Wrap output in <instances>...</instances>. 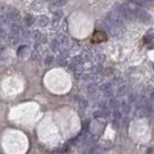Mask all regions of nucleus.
<instances>
[{
  "label": "nucleus",
  "instance_id": "1",
  "mask_svg": "<svg viewBox=\"0 0 154 154\" xmlns=\"http://www.w3.org/2000/svg\"><path fill=\"white\" fill-rule=\"evenodd\" d=\"M113 12L117 13L122 19H127V21H131L134 18L132 16V9L130 8L129 5H125V4H121V3H116L113 5Z\"/></svg>",
  "mask_w": 154,
  "mask_h": 154
},
{
  "label": "nucleus",
  "instance_id": "2",
  "mask_svg": "<svg viewBox=\"0 0 154 154\" xmlns=\"http://www.w3.org/2000/svg\"><path fill=\"white\" fill-rule=\"evenodd\" d=\"M105 21L114 28L121 30V28L125 27V22H123V19L114 12H108L107 13L105 14Z\"/></svg>",
  "mask_w": 154,
  "mask_h": 154
},
{
  "label": "nucleus",
  "instance_id": "3",
  "mask_svg": "<svg viewBox=\"0 0 154 154\" xmlns=\"http://www.w3.org/2000/svg\"><path fill=\"white\" fill-rule=\"evenodd\" d=\"M132 16L141 23H150V21H152V17H150L149 13L144 11L143 8H139V6L132 8Z\"/></svg>",
  "mask_w": 154,
  "mask_h": 154
},
{
  "label": "nucleus",
  "instance_id": "4",
  "mask_svg": "<svg viewBox=\"0 0 154 154\" xmlns=\"http://www.w3.org/2000/svg\"><path fill=\"white\" fill-rule=\"evenodd\" d=\"M104 126L105 123L102 121V119H94V121L90 123V132H91V135H99V134L103 132V130H104Z\"/></svg>",
  "mask_w": 154,
  "mask_h": 154
},
{
  "label": "nucleus",
  "instance_id": "5",
  "mask_svg": "<svg viewBox=\"0 0 154 154\" xmlns=\"http://www.w3.org/2000/svg\"><path fill=\"white\" fill-rule=\"evenodd\" d=\"M127 93H129V86L122 85V86H119V88H118V90H117V96H118V98H121V96L126 95Z\"/></svg>",
  "mask_w": 154,
  "mask_h": 154
},
{
  "label": "nucleus",
  "instance_id": "6",
  "mask_svg": "<svg viewBox=\"0 0 154 154\" xmlns=\"http://www.w3.org/2000/svg\"><path fill=\"white\" fill-rule=\"evenodd\" d=\"M121 107H122V113H125V114H129V113H131V105H130V103L127 102H122L121 103Z\"/></svg>",
  "mask_w": 154,
  "mask_h": 154
},
{
  "label": "nucleus",
  "instance_id": "7",
  "mask_svg": "<svg viewBox=\"0 0 154 154\" xmlns=\"http://www.w3.org/2000/svg\"><path fill=\"white\" fill-rule=\"evenodd\" d=\"M37 23H39V26H41V27H45V26L49 25V18L46 16H40Z\"/></svg>",
  "mask_w": 154,
  "mask_h": 154
},
{
  "label": "nucleus",
  "instance_id": "8",
  "mask_svg": "<svg viewBox=\"0 0 154 154\" xmlns=\"http://www.w3.org/2000/svg\"><path fill=\"white\" fill-rule=\"evenodd\" d=\"M78 107H80V109H86L88 108V105H89V103H88V100H86L85 98H78Z\"/></svg>",
  "mask_w": 154,
  "mask_h": 154
},
{
  "label": "nucleus",
  "instance_id": "9",
  "mask_svg": "<svg viewBox=\"0 0 154 154\" xmlns=\"http://www.w3.org/2000/svg\"><path fill=\"white\" fill-rule=\"evenodd\" d=\"M122 114H123V113L121 112V110H118V109H116V110H113V112H112V116H113V118H114V121H121Z\"/></svg>",
  "mask_w": 154,
  "mask_h": 154
},
{
  "label": "nucleus",
  "instance_id": "10",
  "mask_svg": "<svg viewBox=\"0 0 154 154\" xmlns=\"http://www.w3.org/2000/svg\"><path fill=\"white\" fill-rule=\"evenodd\" d=\"M109 108H113V109H118V107L119 105H121V104H119V102H118V100H116V99H110L109 100Z\"/></svg>",
  "mask_w": 154,
  "mask_h": 154
},
{
  "label": "nucleus",
  "instance_id": "11",
  "mask_svg": "<svg viewBox=\"0 0 154 154\" xmlns=\"http://www.w3.org/2000/svg\"><path fill=\"white\" fill-rule=\"evenodd\" d=\"M11 30H12V33H13V35H16V36H18L19 32H21V27H19V26L17 25V23H13L12 27H11Z\"/></svg>",
  "mask_w": 154,
  "mask_h": 154
},
{
  "label": "nucleus",
  "instance_id": "12",
  "mask_svg": "<svg viewBox=\"0 0 154 154\" xmlns=\"http://www.w3.org/2000/svg\"><path fill=\"white\" fill-rule=\"evenodd\" d=\"M25 23H26V26H27V27H28V26H32L33 25V23H35V18H33V17L32 16H26V18H25Z\"/></svg>",
  "mask_w": 154,
  "mask_h": 154
},
{
  "label": "nucleus",
  "instance_id": "13",
  "mask_svg": "<svg viewBox=\"0 0 154 154\" xmlns=\"http://www.w3.org/2000/svg\"><path fill=\"white\" fill-rule=\"evenodd\" d=\"M67 3V0H53L52 1V4L57 6V8H61V6H63Z\"/></svg>",
  "mask_w": 154,
  "mask_h": 154
},
{
  "label": "nucleus",
  "instance_id": "14",
  "mask_svg": "<svg viewBox=\"0 0 154 154\" xmlns=\"http://www.w3.org/2000/svg\"><path fill=\"white\" fill-rule=\"evenodd\" d=\"M129 1H131L132 4L138 5L139 8H141V6H148V5H146V3L144 1V0H129Z\"/></svg>",
  "mask_w": 154,
  "mask_h": 154
},
{
  "label": "nucleus",
  "instance_id": "15",
  "mask_svg": "<svg viewBox=\"0 0 154 154\" xmlns=\"http://www.w3.org/2000/svg\"><path fill=\"white\" fill-rule=\"evenodd\" d=\"M59 46H61V42L58 41V39H54L52 41V50H59Z\"/></svg>",
  "mask_w": 154,
  "mask_h": 154
},
{
  "label": "nucleus",
  "instance_id": "16",
  "mask_svg": "<svg viewBox=\"0 0 154 154\" xmlns=\"http://www.w3.org/2000/svg\"><path fill=\"white\" fill-rule=\"evenodd\" d=\"M109 89H112V83L110 82H105L100 86V91H103V93H105L107 90H109Z\"/></svg>",
  "mask_w": 154,
  "mask_h": 154
},
{
  "label": "nucleus",
  "instance_id": "17",
  "mask_svg": "<svg viewBox=\"0 0 154 154\" xmlns=\"http://www.w3.org/2000/svg\"><path fill=\"white\" fill-rule=\"evenodd\" d=\"M93 117H94L95 119H102L103 117H104V114H103L102 110H95V112L93 113Z\"/></svg>",
  "mask_w": 154,
  "mask_h": 154
},
{
  "label": "nucleus",
  "instance_id": "18",
  "mask_svg": "<svg viewBox=\"0 0 154 154\" xmlns=\"http://www.w3.org/2000/svg\"><path fill=\"white\" fill-rule=\"evenodd\" d=\"M58 41L61 42V45H67L68 44V37L64 36V35H62V36H59L58 37Z\"/></svg>",
  "mask_w": 154,
  "mask_h": 154
},
{
  "label": "nucleus",
  "instance_id": "19",
  "mask_svg": "<svg viewBox=\"0 0 154 154\" xmlns=\"http://www.w3.org/2000/svg\"><path fill=\"white\" fill-rule=\"evenodd\" d=\"M95 90H96V86L94 85V83H91V85L88 86V93L89 94H94V93H95Z\"/></svg>",
  "mask_w": 154,
  "mask_h": 154
},
{
  "label": "nucleus",
  "instance_id": "20",
  "mask_svg": "<svg viewBox=\"0 0 154 154\" xmlns=\"http://www.w3.org/2000/svg\"><path fill=\"white\" fill-rule=\"evenodd\" d=\"M148 102L150 103V104H153V103H154V89H153L152 91L149 93V96H148Z\"/></svg>",
  "mask_w": 154,
  "mask_h": 154
},
{
  "label": "nucleus",
  "instance_id": "21",
  "mask_svg": "<svg viewBox=\"0 0 154 154\" xmlns=\"http://www.w3.org/2000/svg\"><path fill=\"white\" fill-rule=\"evenodd\" d=\"M63 16V12L62 11H55L54 12V19H61Z\"/></svg>",
  "mask_w": 154,
  "mask_h": 154
},
{
  "label": "nucleus",
  "instance_id": "22",
  "mask_svg": "<svg viewBox=\"0 0 154 154\" xmlns=\"http://www.w3.org/2000/svg\"><path fill=\"white\" fill-rule=\"evenodd\" d=\"M136 100V94L135 93H131L129 95V103H134Z\"/></svg>",
  "mask_w": 154,
  "mask_h": 154
},
{
  "label": "nucleus",
  "instance_id": "23",
  "mask_svg": "<svg viewBox=\"0 0 154 154\" xmlns=\"http://www.w3.org/2000/svg\"><path fill=\"white\" fill-rule=\"evenodd\" d=\"M104 95L107 96V98H110V99H112V95H113V90H112V89L107 90V91L104 93Z\"/></svg>",
  "mask_w": 154,
  "mask_h": 154
},
{
  "label": "nucleus",
  "instance_id": "24",
  "mask_svg": "<svg viewBox=\"0 0 154 154\" xmlns=\"http://www.w3.org/2000/svg\"><path fill=\"white\" fill-rule=\"evenodd\" d=\"M144 1L146 3V5H148V6H149V5H153V4H154V0H144Z\"/></svg>",
  "mask_w": 154,
  "mask_h": 154
},
{
  "label": "nucleus",
  "instance_id": "25",
  "mask_svg": "<svg viewBox=\"0 0 154 154\" xmlns=\"http://www.w3.org/2000/svg\"><path fill=\"white\" fill-rule=\"evenodd\" d=\"M52 61H53V57H48V58L45 59V63L46 64H49V63H52Z\"/></svg>",
  "mask_w": 154,
  "mask_h": 154
},
{
  "label": "nucleus",
  "instance_id": "26",
  "mask_svg": "<svg viewBox=\"0 0 154 154\" xmlns=\"http://www.w3.org/2000/svg\"><path fill=\"white\" fill-rule=\"evenodd\" d=\"M63 152H69V145H64V148H63Z\"/></svg>",
  "mask_w": 154,
  "mask_h": 154
},
{
  "label": "nucleus",
  "instance_id": "27",
  "mask_svg": "<svg viewBox=\"0 0 154 154\" xmlns=\"http://www.w3.org/2000/svg\"><path fill=\"white\" fill-rule=\"evenodd\" d=\"M146 154H153V149H152V148H149L148 150H146Z\"/></svg>",
  "mask_w": 154,
  "mask_h": 154
},
{
  "label": "nucleus",
  "instance_id": "28",
  "mask_svg": "<svg viewBox=\"0 0 154 154\" xmlns=\"http://www.w3.org/2000/svg\"><path fill=\"white\" fill-rule=\"evenodd\" d=\"M45 1H50V3H52V1H53V0H45Z\"/></svg>",
  "mask_w": 154,
  "mask_h": 154
},
{
  "label": "nucleus",
  "instance_id": "29",
  "mask_svg": "<svg viewBox=\"0 0 154 154\" xmlns=\"http://www.w3.org/2000/svg\"><path fill=\"white\" fill-rule=\"evenodd\" d=\"M153 69H154V63H153Z\"/></svg>",
  "mask_w": 154,
  "mask_h": 154
}]
</instances>
